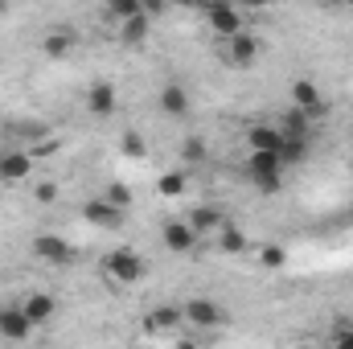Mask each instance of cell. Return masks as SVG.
<instances>
[{
    "instance_id": "obj_7",
    "label": "cell",
    "mask_w": 353,
    "mask_h": 349,
    "mask_svg": "<svg viewBox=\"0 0 353 349\" xmlns=\"http://www.w3.org/2000/svg\"><path fill=\"white\" fill-rule=\"evenodd\" d=\"M83 218L90 226H99V230H115V226H123V206H115L107 197H90L83 206Z\"/></svg>"
},
{
    "instance_id": "obj_18",
    "label": "cell",
    "mask_w": 353,
    "mask_h": 349,
    "mask_svg": "<svg viewBox=\"0 0 353 349\" xmlns=\"http://www.w3.org/2000/svg\"><path fill=\"white\" fill-rule=\"evenodd\" d=\"M176 325H185V317H181V308H173V304H161V308L148 312V329L152 333H169Z\"/></svg>"
},
{
    "instance_id": "obj_19",
    "label": "cell",
    "mask_w": 353,
    "mask_h": 349,
    "mask_svg": "<svg viewBox=\"0 0 353 349\" xmlns=\"http://www.w3.org/2000/svg\"><path fill=\"white\" fill-rule=\"evenodd\" d=\"M247 247H251V243H247V235H243L239 226L226 222V226L218 230V251H222V255H243Z\"/></svg>"
},
{
    "instance_id": "obj_10",
    "label": "cell",
    "mask_w": 353,
    "mask_h": 349,
    "mask_svg": "<svg viewBox=\"0 0 353 349\" xmlns=\"http://www.w3.org/2000/svg\"><path fill=\"white\" fill-rule=\"evenodd\" d=\"M292 103H296L308 119H316V115L325 111V94H321V87H316L312 79H296V83H292Z\"/></svg>"
},
{
    "instance_id": "obj_17",
    "label": "cell",
    "mask_w": 353,
    "mask_h": 349,
    "mask_svg": "<svg viewBox=\"0 0 353 349\" xmlns=\"http://www.w3.org/2000/svg\"><path fill=\"white\" fill-rule=\"evenodd\" d=\"M189 226H193L197 235H218V230L226 226V218H222V210H214V206H197V210L189 214Z\"/></svg>"
},
{
    "instance_id": "obj_32",
    "label": "cell",
    "mask_w": 353,
    "mask_h": 349,
    "mask_svg": "<svg viewBox=\"0 0 353 349\" xmlns=\"http://www.w3.org/2000/svg\"><path fill=\"white\" fill-rule=\"evenodd\" d=\"M4 8H8V0H0V12H4Z\"/></svg>"
},
{
    "instance_id": "obj_9",
    "label": "cell",
    "mask_w": 353,
    "mask_h": 349,
    "mask_svg": "<svg viewBox=\"0 0 353 349\" xmlns=\"http://www.w3.org/2000/svg\"><path fill=\"white\" fill-rule=\"evenodd\" d=\"M181 317H185V325H193V329H214V325H222V308H218L214 300H189V304H181Z\"/></svg>"
},
{
    "instance_id": "obj_8",
    "label": "cell",
    "mask_w": 353,
    "mask_h": 349,
    "mask_svg": "<svg viewBox=\"0 0 353 349\" xmlns=\"http://www.w3.org/2000/svg\"><path fill=\"white\" fill-rule=\"evenodd\" d=\"M247 148L251 152H283V128L279 123H267V119L251 123L247 128Z\"/></svg>"
},
{
    "instance_id": "obj_20",
    "label": "cell",
    "mask_w": 353,
    "mask_h": 349,
    "mask_svg": "<svg viewBox=\"0 0 353 349\" xmlns=\"http://www.w3.org/2000/svg\"><path fill=\"white\" fill-rule=\"evenodd\" d=\"M74 50V33H46L41 37V54L46 58H66Z\"/></svg>"
},
{
    "instance_id": "obj_4",
    "label": "cell",
    "mask_w": 353,
    "mask_h": 349,
    "mask_svg": "<svg viewBox=\"0 0 353 349\" xmlns=\"http://www.w3.org/2000/svg\"><path fill=\"white\" fill-rule=\"evenodd\" d=\"M201 12H205L210 29H214L218 37H230V33H239V29H243V8H239L234 0H210Z\"/></svg>"
},
{
    "instance_id": "obj_24",
    "label": "cell",
    "mask_w": 353,
    "mask_h": 349,
    "mask_svg": "<svg viewBox=\"0 0 353 349\" xmlns=\"http://www.w3.org/2000/svg\"><path fill=\"white\" fill-rule=\"evenodd\" d=\"M181 189H185V173H165L161 177V193H165V197H176Z\"/></svg>"
},
{
    "instance_id": "obj_1",
    "label": "cell",
    "mask_w": 353,
    "mask_h": 349,
    "mask_svg": "<svg viewBox=\"0 0 353 349\" xmlns=\"http://www.w3.org/2000/svg\"><path fill=\"white\" fill-rule=\"evenodd\" d=\"M283 157L279 152H251L247 157V177H251V185L259 189V193H279V185H283Z\"/></svg>"
},
{
    "instance_id": "obj_11",
    "label": "cell",
    "mask_w": 353,
    "mask_h": 349,
    "mask_svg": "<svg viewBox=\"0 0 353 349\" xmlns=\"http://www.w3.org/2000/svg\"><path fill=\"white\" fill-rule=\"evenodd\" d=\"M29 333H33V321L25 317V308H21V304L0 308V337H4V341H25Z\"/></svg>"
},
{
    "instance_id": "obj_33",
    "label": "cell",
    "mask_w": 353,
    "mask_h": 349,
    "mask_svg": "<svg viewBox=\"0 0 353 349\" xmlns=\"http://www.w3.org/2000/svg\"><path fill=\"white\" fill-rule=\"evenodd\" d=\"M337 4H350V8H353V0H337Z\"/></svg>"
},
{
    "instance_id": "obj_29",
    "label": "cell",
    "mask_w": 353,
    "mask_h": 349,
    "mask_svg": "<svg viewBox=\"0 0 353 349\" xmlns=\"http://www.w3.org/2000/svg\"><path fill=\"white\" fill-rule=\"evenodd\" d=\"M173 4H181V8H193V12H201L210 0H173Z\"/></svg>"
},
{
    "instance_id": "obj_30",
    "label": "cell",
    "mask_w": 353,
    "mask_h": 349,
    "mask_svg": "<svg viewBox=\"0 0 353 349\" xmlns=\"http://www.w3.org/2000/svg\"><path fill=\"white\" fill-rule=\"evenodd\" d=\"M161 8H165V0H144V12H148V17H157Z\"/></svg>"
},
{
    "instance_id": "obj_6",
    "label": "cell",
    "mask_w": 353,
    "mask_h": 349,
    "mask_svg": "<svg viewBox=\"0 0 353 349\" xmlns=\"http://www.w3.org/2000/svg\"><path fill=\"white\" fill-rule=\"evenodd\" d=\"M161 239H165V247L173 251V255H193L197 251V230L189 226V218H173V222H165V230H161Z\"/></svg>"
},
{
    "instance_id": "obj_16",
    "label": "cell",
    "mask_w": 353,
    "mask_h": 349,
    "mask_svg": "<svg viewBox=\"0 0 353 349\" xmlns=\"http://www.w3.org/2000/svg\"><path fill=\"white\" fill-rule=\"evenodd\" d=\"M148 33H152V17H148V12H136V17L119 21V41H123V46H144Z\"/></svg>"
},
{
    "instance_id": "obj_15",
    "label": "cell",
    "mask_w": 353,
    "mask_h": 349,
    "mask_svg": "<svg viewBox=\"0 0 353 349\" xmlns=\"http://www.w3.org/2000/svg\"><path fill=\"white\" fill-rule=\"evenodd\" d=\"M33 255L41 263H70V243L58 235H37L33 239Z\"/></svg>"
},
{
    "instance_id": "obj_21",
    "label": "cell",
    "mask_w": 353,
    "mask_h": 349,
    "mask_svg": "<svg viewBox=\"0 0 353 349\" xmlns=\"http://www.w3.org/2000/svg\"><path fill=\"white\" fill-rule=\"evenodd\" d=\"M136 12H144V0H107V17L115 25L128 21V17H136Z\"/></svg>"
},
{
    "instance_id": "obj_26",
    "label": "cell",
    "mask_w": 353,
    "mask_h": 349,
    "mask_svg": "<svg viewBox=\"0 0 353 349\" xmlns=\"http://www.w3.org/2000/svg\"><path fill=\"white\" fill-rule=\"evenodd\" d=\"M123 152H128V157H144V136H140V132H128V136H123Z\"/></svg>"
},
{
    "instance_id": "obj_23",
    "label": "cell",
    "mask_w": 353,
    "mask_h": 349,
    "mask_svg": "<svg viewBox=\"0 0 353 349\" xmlns=\"http://www.w3.org/2000/svg\"><path fill=\"white\" fill-rule=\"evenodd\" d=\"M103 197H107V201H115V206H123V210L132 206V193H128V185H123V181H111Z\"/></svg>"
},
{
    "instance_id": "obj_3",
    "label": "cell",
    "mask_w": 353,
    "mask_h": 349,
    "mask_svg": "<svg viewBox=\"0 0 353 349\" xmlns=\"http://www.w3.org/2000/svg\"><path fill=\"white\" fill-rule=\"evenodd\" d=\"M144 271H148V263L136 255V247H115L107 255V275L115 283H136V279H144Z\"/></svg>"
},
{
    "instance_id": "obj_5",
    "label": "cell",
    "mask_w": 353,
    "mask_h": 349,
    "mask_svg": "<svg viewBox=\"0 0 353 349\" xmlns=\"http://www.w3.org/2000/svg\"><path fill=\"white\" fill-rule=\"evenodd\" d=\"M33 173V152L25 148H4L0 152V185H21Z\"/></svg>"
},
{
    "instance_id": "obj_14",
    "label": "cell",
    "mask_w": 353,
    "mask_h": 349,
    "mask_svg": "<svg viewBox=\"0 0 353 349\" xmlns=\"http://www.w3.org/2000/svg\"><path fill=\"white\" fill-rule=\"evenodd\" d=\"M189 107H193L189 87H181V83H165V87H161V111H165L169 119H185Z\"/></svg>"
},
{
    "instance_id": "obj_31",
    "label": "cell",
    "mask_w": 353,
    "mask_h": 349,
    "mask_svg": "<svg viewBox=\"0 0 353 349\" xmlns=\"http://www.w3.org/2000/svg\"><path fill=\"white\" fill-rule=\"evenodd\" d=\"M234 4H239V8H267L271 0H234Z\"/></svg>"
},
{
    "instance_id": "obj_13",
    "label": "cell",
    "mask_w": 353,
    "mask_h": 349,
    "mask_svg": "<svg viewBox=\"0 0 353 349\" xmlns=\"http://www.w3.org/2000/svg\"><path fill=\"white\" fill-rule=\"evenodd\" d=\"M119 107V94H115V87L107 83V79H94L87 87V111L90 115H111Z\"/></svg>"
},
{
    "instance_id": "obj_27",
    "label": "cell",
    "mask_w": 353,
    "mask_h": 349,
    "mask_svg": "<svg viewBox=\"0 0 353 349\" xmlns=\"http://www.w3.org/2000/svg\"><path fill=\"white\" fill-rule=\"evenodd\" d=\"M33 197H37L41 206H50V201H58V185H54V181H41V185L33 189Z\"/></svg>"
},
{
    "instance_id": "obj_22",
    "label": "cell",
    "mask_w": 353,
    "mask_h": 349,
    "mask_svg": "<svg viewBox=\"0 0 353 349\" xmlns=\"http://www.w3.org/2000/svg\"><path fill=\"white\" fill-rule=\"evenodd\" d=\"M329 341H333V346H341V349H353V321H350V317H337V321H333Z\"/></svg>"
},
{
    "instance_id": "obj_28",
    "label": "cell",
    "mask_w": 353,
    "mask_h": 349,
    "mask_svg": "<svg viewBox=\"0 0 353 349\" xmlns=\"http://www.w3.org/2000/svg\"><path fill=\"white\" fill-rule=\"evenodd\" d=\"M259 259H263L267 267H279V263H283V247H275V243H271V247H263V255H259Z\"/></svg>"
},
{
    "instance_id": "obj_12",
    "label": "cell",
    "mask_w": 353,
    "mask_h": 349,
    "mask_svg": "<svg viewBox=\"0 0 353 349\" xmlns=\"http://www.w3.org/2000/svg\"><path fill=\"white\" fill-rule=\"evenodd\" d=\"M21 308H25V317H29V321H33V329H37V325H50V321H54L58 300H54L50 292H29V296L21 300Z\"/></svg>"
},
{
    "instance_id": "obj_25",
    "label": "cell",
    "mask_w": 353,
    "mask_h": 349,
    "mask_svg": "<svg viewBox=\"0 0 353 349\" xmlns=\"http://www.w3.org/2000/svg\"><path fill=\"white\" fill-rule=\"evenodd\" d=\"M185 161H189V165H201V161H205V144H201L197 136L185 140Z\"/></svg>"
},
{
    "instance_id": "obj_2",
    "label": "cell",
    "mask_w": 353,
    "mask_h": 349,
    "mask_svg": "<svg viewBox=\"0 0 353 349\" xmlns=\"http://www.w3.org/2000/svg\"><path fill=\"white\" fill-rule=\"evenodd\" d=\"M222 58H226V66H234V70L255 66V62H259V37H255V33H247V29H239V33L222 37Z\"/></svg>"
}]
</instances>
